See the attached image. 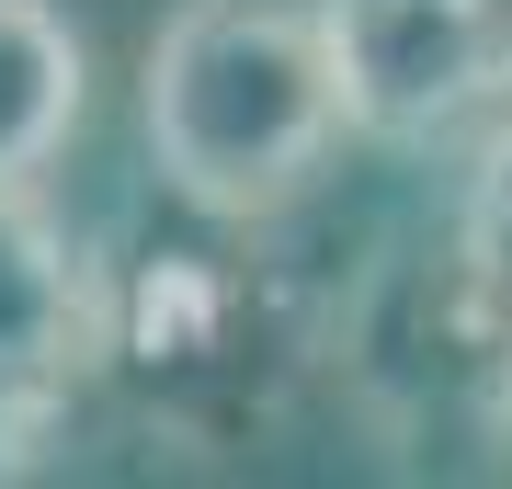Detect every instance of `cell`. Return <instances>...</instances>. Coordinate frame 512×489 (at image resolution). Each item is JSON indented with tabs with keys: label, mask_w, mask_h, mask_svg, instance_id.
Returning <instances> with one entry per match:
<instances>
[{
	"label": "cell",
	"mask_w": 512,
	"mask_h": 489,
	"mask_svg": "<svg viewBox=\"0 0 512 489\" xmlns=\"http://www.w3.org/2000/svg\"><path fill=\"white\" fill-rule=\"evenodd\" d=\"M467 285L512 330V126L478 148V182H467Z\"/></svg>",
	"instance_id": "5"
},
{
	"label": "cell",
	"mask_w": 512,
	"mask_h": 489,
	"mask_svg": "<svg viewBox=\"0 0 512 489\" xmlns=\"http://www.w3.org/2000/svg\"><path fill=\"white\" fill-rule=\"evenodd\" d=\"M92 114V35L69 0H0V194L46 182Z\"/></svg>",
	"instance_id": "4"
},
{
	"label": "cell",
	"mask_w": 512,
	"mask_h": 489,
	"mask_svg": "<svg viewBox=\"0 0 512 489\" xmlns=\"http://www.w3.org/2000/svg\"><path fill=\"white\" fill-rule=\"evenodd\" d=\"M342 126L376 148H433L512 91V0H319Z\"/></svg>",
	"instance_id": "2"
},
{
	"label": "cell",
	"mask_w": 512,
	"mask_h": 489,
	"mask_svg": "<svg viewBox=\"0 0 512 489\" xmlns=\"http://www.w3.org/2000/svg\"><path fill=\"white\" fill-rule=\"evenodd\" d=\"M103 353H114V296L92 239L46 205V182H12L0 194V444L57 433Z\"/></svg>",
	"instance_id": "3"
},
{
	"label": "cell",
	"mask_w": 512,
	"mask_h": 489,
	"mask_svg": "<svg viewBox=\"0 0 512 489\" xmlns=\"http://www.w3.org/2000/svg\"><path fill=\"white\" fill-rule=\"evenodd\" d=\"M137 137L148 171L217 228H262L319 194L342 148L319 0H171L137 57Z\"/></svg>",
	"instance_id": "1"
}]
</instances>
